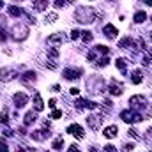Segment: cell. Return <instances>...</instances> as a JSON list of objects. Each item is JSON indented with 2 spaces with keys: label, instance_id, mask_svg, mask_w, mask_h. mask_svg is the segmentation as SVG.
I'll return each instance as SVG.
<instances>
[{
  "label": "cell",
  "instance_id": "obj_1",
  "mask_svg": "<svg viewBox=\"0 0 152 152\" xmlns=\"http://www.w3.org/2000/svg\"><path fill=\"white\" fill-rule=\"evenodd\" d=\"M75 18H76L78 23L87 25V23H92V21L96 20V12H94L92 7H85V5H81V7H76Z\"/></svg>",
  "mask_w": 152,
  "mask_h": 152
},
{
  "label": "cell",
  "instance_id": "obj_2",
  "mask_svg": "<svg viewBox=\"0 0 152 152\" xmlns=\"http://www.w3.org/2000/svg\"><path fill=\"white\" fill-rule=\"evenodd\" d=\"M120 118L127 124H138L143 120V115L140 112H134V110H124V112H120Z\"/></svg>",
  "mask_w": 152,
  "mask_h": 152
},
{
  "label": "cell",
  "instance_id": "obj_3",
  "mask_svg": "<svg viewBox=\"0 0 152 152\" xmlns=\"http://www.w3.org/2000/svg\"><path fill=\"white\" fill-rule=\"evenodd\" d=\"M27 36H28V27L23 23H16L11 30V37L14 41H23V39H27Z\"/></svg>",
  "mask_w": 152,
  "mask_h": 152
},
{
  "label": "cell",
  "instance_id": "obj_4",
  "mask_svg": "<svg viewBox=\"0 0 152 152\" xmlns=\"http://www.w3.org/2000/svg\"><path fill=\"white\" fill-rule=\"evenodd\" d=\"M129 104H131V110H134V112L145 110V108L149 106V104H147L145 96H133V97L129 99Z\"/></svg>",
  "mask_w": 152,
  "mask_h": 152
},
{
  "label": "cell",
  "instance_id": "obj_5",
  "mask_svg": "<svg viewBox=\"0 0 152 152\" xmlns=\"http://www.w3.org/2000/svg\"><path fill=\"white\" fill-rule=\"evenodd\" d=\"M75 106H76V110L80 112V110H96L99 104L97 103H94V101H88V99H76L75 101Z\"/></svg>",
  "mask_w": 152,
  "mask_h": 152
},
{
  "label": "cell",
  "instance_id": "obj_6",
  "mask_svg": "<svg viewBox=\"0 0 152 152\" xmlns=\"http://www.w3.org/2000/svg\"><path fill=\"white\" fill-rule=\"evenodd\" d=\"M18 76V71L12 67H2L0 69V81H11Z\"/></svg>",
  "mask_w": 152,
  "mask_h": 152
},
{
  "label": "cell",
  "instance_id": "obj_7",
  "mask_svg": "<svg viewBox=\"0 0 152 152\" xmlns=\"http://www.w3.org/2000/svg\"><path fill=\"white\" fill-rule=\"evenodd\" d=\"M87 124H88L90 129L97 131V129L101 127V124H103V115H90V117L87 118Z\"/></svg>",
  "mask_w": 152,
  "mask_h": 152
},
{
  "label": "cell",
  "instance_id": "obj_8",
  "mask_svg": "<svg viewBox=\"0 0 152 152\" xmlns=\"http://www.w3.org/2000/svg\"><path fill=\"white\" fill-rule=\"evenodd\" d=\"M12 101H14V106H16V108H23V106L28 103V96L23 94V92H18V94H14Z\"/></svg>",
  "mask_w": 152,
  "mask_h": 152
},
{
  "label": "cell",
  "instance_id": "obj_9",
  "mask_svg": "<svg viewBox=\"0 0 152 152\" xmlns=\"http://www.w3.org/2000/svg\"><path fill=\"white\" fill-rule=\"evenodd\" d=\"M108 90H110V94H112V96H120V94L124 92V85H122V83H118L117 80H112V81H110V85H108Z\"/></svg>",
  "mask_w": 152,
  "mask_h": 152
},
{
  "label": "cell",
  "instance_id": "obj_10",
  "mask_svg": "<svg viewBox=\"0 0 152 152\" xmlns=\"http://www.w3.org/2000/svg\"><path fill=\"white\" fill-rule=\"evenodd\" d=\"M81 75H83L81 69H71V67H67V69L62 71V76H64L66 80H78Z\"/></svg>",
  "mask_w": 152,
  "mask_h": 152
},
{
  "label": "cell",
  "instance_id": "obj_11",
  "mask_svg": "<svg viewBox=\"0 0 152 152\" xmlns=\"http://www.w3.org/2000/svg\"><path fill=\"white\" fill-rule=\"evenodd\" d=\"M67 133H69V134H73V136H76L78 140H81V138L85 136V133H83V127H81L80 124H71V126L67 127Z\"/></svg>",
  "mask_w": 152,
  "mask_h": 152
},
{
  "label": "cell",
  "instance_id": "obj_12",
  "mask_svg": "<svg viewBox=\"0 0 152 152\" xmlns=\"http://www.w3.org/2000/svg\"><path fill=\"white\" fill-rule=\"evenodd\" d=\"M30 136H32L36 142H42V140L50 138V136H51V133H50V127H48V129H39V131H34Z\"/></svg>",
  "mask_w": 152,
  "mask_h": 152
},
{
  "label": "cell",
  "instance_id": "obj_13",
  "mask_svg": "<svg viewBox=\"0 0 152 152\" xmlns=\"http://www.w3.org/2000/svg\"><path fill=\"white\" fill-rule=\"evenodd\" d=\"M66 39L67 37L62 32H55V34H51L48 37V44H62V42H66Z\"/></svg>",
  "mask_w": 152,
  "mask_h": 152
},
{
  "label": "cell",
  "instance_id": "obj_14",
  "mask_svg": "<svg viewBox=\"0 0 152 152\" xmlns=\"http://www.w3.org/2000/svg\"><path fill=\"white\" fill-rule=\"evenodd\" d=\"M20 80H21V83L30 85V83H34V81L37 80V75H36L34 71H27V73H23V75L20 76Z\"/></svg>",
  "mask_w": 152,
  "mask_h": 152
},
{
  "label": "cell",
  "instance_id": "obj_15",
  "mask_svg": "<svg viewBox=\"0 0 152 152\" xmlns=\"http://www.w3.org/2000/svg\"><path fill=\"white\" fill-rule=\"evenodd\" d=\"M7 12H9V16H14V18H20V16L25 14V11L21 7H18V5H9L7 7Z\"/></svg>",
  "mask_w": 152,
  "mask_h": 152
},
{
  "label": "cell",
  "instance_id": "obj_16",
  "mask_svg": "<svg viewBox=\"0 0 152 152\" xmlns=\"http://www.w3.org/2000/svg\"><path fill=\"white\" fill-rule=\"evenodd\" d=\"M117 34H118V30L115 28L112 23H108V25H104V36L108 39H115L117 37Z\"/></svg>",
  "mask_w": 152,
  "mask_h": 152
},
{
  "label": "cell",
  "instance_id": "obj_17",
  "mask_svg": "<svg viewBox=\"0 0 152 152\" xmlns=\"http://www.w3.org/2000/svg\"><path fill=\"white\" fill-rule=\"evenodd\" d=\"M34 108H36V112H42V110H44V103H42V99H41V94H39V92L34 94Z\"/></svg>",
  "mask_w": 152,
  "mask_h": 152
},
{
  "label": "cell",
  "instance_id": "obj_18",
  "mask_svg": "<svg viewBox=\"0 0 152 152\" xmlns=\"http://www.w3.org/2000/svg\"><path fill=\"white\" fill-rule=\"evenodd\" d=\"M115 66H117V69H118L122 75L127 73V60H126V58H117V60H115Z\"/></svg>",
  "mask_w": 152,
  "mask_h": 152
},
{
  "label": "cell",
  "instance_id": "obj_19",
  "mask_svg": "<svg viewBox=\"0 0 152 152\" xmlns=\"http://www.w3.org/2000/svg\"><path fill=\"white\" fill-rule=\"evenodd\" d=\"M5 25H7V20L5 16H0V42H4L7 34H5Z\"/></svg>",
  "mask_w": 152,
  "mask_h": 152
},
{
  "label": "cell",
  "instance_id": "obj_20",
  "mask_svg": "<svg viewBox=\"0 0 152 152\" xmlns=\"http://www.w3.org/2000/svg\"><path fill=\"white\" fill-rule=\"evenodd\" d=\"M117 131H118V129H117V126H108V127H104V133H103V134H104L106 138H110V140H112V138L117 136Z\"/></svg>",
  "mask_w": 152,
  "mask_h": 152
},
{
  "label": "cell",
  "instance_id": "obj_21",
  "mask_svg": "<svg viewBox=\"0 0 152 152\" xmlns=\"http://www.w3.org/2000/svg\"><path fill=\"white\" fill-rule=\"evenodd\" d=\"M36 120H37V115L34 113V112H28V113H25V117H23L25 126H30V124H34Z\"/></svg>",
  "mask_w": 152,
  "mask_h": 152
},
{
  "label": "cell",
  "instance_id": "obj_22",
  "mask_svg": "<svg viewBox=\"0 0 152 152\" xmlns=\"http://www.w3.org/2000/svg\"><path fill=\"white\" fill-rule=\"evenodd\" d=\"M108 62H110V60H108V57H106V55H103V57H97V58L94 60V64H96L97 67H106V66H108Z\"/></svg>",
  "mask_w": 152,
  "mask_h": 152
},
{
  "label": "cell",
  "instance_id": "obj_23",
  "mask_svg": "<svg viewBox=\"0 0 152 152\" xmlns=\"http://www.w3.org/2000/svg\"><path fill=\"white\" fill-rule=\"evenodd\" d=\"M48 7V0H34V9L36 11H44Z\"/></svg>",
  "mask_w": 152,
  "mask_h": 152
},
{
  "label": "cell",
  "instance_id": "obj_24",
  "mask_svg": "<svg viewBox=\"0 0 152 152\" xmlns=\"http://www.w3.org/2000/svg\"><path fill=\"white\" fill-rule=\"evenodd\" d=\"M142 80H143V75H142V71H133V75H131V81H133L134 85L142 83Z\"/></svg>",
  "mask_w": 152,
  "mask_h": 152
},
{
  "label": "cell",
  "instance_id": "obj_25",
  "mask_svg": "<svg viewBox=\"0 0 152 152\" xmlns=\"http://www.w3.org/2000/svg\"><path fill=\"white\" fill-rule=\"evenodd\" d=\"M51 147H53L55 151H60V149L64 147V138H62V136H57V138L53 140V143H51Z\"/></svg>",
  "mask_w": 152,
  "mask_h": 152
},
{
  "label": "cell",
  "instance_id": "obj_26",
  "mask_svg": "<svg viewBox=\"0 0 152 152\" xmlns=\"http://www.w3.org/2000/svg\"><path fill=\"white\" fill-rule=\"evenodd\" d=\"M145 20H147V14H145L143 11H138V12L134 14V21H136V23H143Z\"/></svg>",
  "mask_w": 152,
  "mask_h": 152
},
{
  "label": "cell",
  "instance_id": "obj_27",
  "mask_svg": "<svg viewBox=\"0 0 152 152\" xmlns=\"http://www.w3.org/2000/svg\"><path fill=\"white\" fill-rule=\"evenodd\" d=\"M127 46H133V39L131 37H124L118 42V48H127Z\"/></svg>",
  "mask_w": 152,
  "mask_h": 152
},
{
  "label": "cell",
  "instance_id": "obj_28",
  "mask_svg": "<svg viewBox=\"0 0 152 152\" xmlns=\"http://www.w3.org/2000/svg\"><path fill=\"white\" fill-rule=\"evenodd\" d=\"M94 50H96L97 53H103V55H108V53H110V48H108V46H103V44H97Z\"/></svg>",
  "mask_w": 152,
  "mask_h": 152
},
{
  "label": "cell",
  "instance_id": "obj_29",
  "mask_svg": "<svg viewBox=\"0 0 152 152\" xmlns=\"http://www.w3.org/2000/svg\"><path fill=\"white\" fill-rule=\"evenodd\" d=\"M48 58L57 60V58H58V50H57V48H50V50H48Z\"/></svg>",
  "mask_w": 152,
  "mask_h": 152
},
{
  "label": "cell",
  "instance_id": "obj_30",
  "mask_svg": "<svg viewBox=\"0 0 152 152\" xmlns=\"http://www.w3.org/2000/svg\"><path fill=\"white\" fill-rule=\"evenodd\" d=\"M9 122V113H7V110H2V113H0V124H7Z\"/></svg>",
  "mask_w": 152,
  "mask_h": 152
},
{
  "label": "cell",
  "instance_id": "obj_31",
  "mask_svg": "<svg viewBox=\"0 0 152 152\" xmlns=\"http://www.w3.org/2000/svg\"><path fill=\"white\" fill-rule=\"evenodd\" d=\"M46 67H48V69H51V71H55V69L58 67V64H57V60H51V58H48V62H46Z\"/></svg>",
  "mask_w": 152,
  "mask_h": 152
},
{
  "label": "cell",
  "instance_id": "obj_32",
  "mask_svg": "<svg viewBox=\"0 0 152 152\" xmlns=\"http://www.w3.org/2000/svg\"><path fill=\"white\" fill-rule=\"evenodd\" d=\"M81 39H83V42H90V41H92V34H90L88 30H83V32H81Z\"/></svg>",
  "mask_w": 152,
  "mask_h": 152
},
{
  "label": "cell",
  "instance_id": "obj_33",
  "mask_svg": "<svg viewBox=\"0 0 152 152\" xmlns=\"http://www.w3.org/2000/svg\"><path fill=\"white\" fill-rule=\"evenodd\" d=\"M57 18H58V16H57V12H50V14L46 16V23H55V21H57Z\"/></svg>",
  "mask_w": 152,
  "mask_h": 152
},
{
  "label": "cell",
  "instance_id": "obj_34",
  "mask_svg": "<svg viewBox=\"0 0 152 152\" xmlns=\"http://www.w3.org/2000/svg\"><path fill=\"white\" fill-rule=\"evenodd\" d=\"M14 152H36V149H32V147H25V145H21V147H18Z\"/></svg>",
  "mask_w": 152,
  "mask_h": 152
},
{
  "label": "cell",
  "instance_id": "obj_35",
  "mask_svg": "<svg viewBox=\"0 0 152 152\" xmlns=\"http://www.w3.org/2000/svg\"><path fill=\"white\" fill-rule=\"evenodd\" d=\"M127 134H129L131 138H134V140H140V134H138V131H136V129H129V131H127Z\"/></svg>",
  "mask_w": 152,
  "mask_h": 152
},
{
  "label": "cell",
  "instance_id": "obj_36",
  "mask_svg": "<svg viewBox=\"0 0 152 152\" xmlns=\"http://www.w3.org/2000/svg\"><path fill=\"white\" fill-rule=\"evenodd\" d=\"M112 106H113V104H112V101H110V99H104L103 108H106V112H110V110H112Z\"/></svg>",
  "mask_w": 152,
  "mask_h": 152
},
{
  "label": "cell",
  "instance_id": "obj_37",
  "mask_svg": "<svg viewBox=\"0 0 152 152\" xmlns=\"http://www.w3.org/2000/svg\"><path fill=\"white\" fill-rule=\"evenodd\" d=\"M81 37V32H80V30H73V32H71V39H73V41H76V39H80Z\"/></svg>",
  "mask_w": 152,
  "mask_h": 152
},
{
  "label": "cell",
  "instance_id": "obj_38",
  "mask_svg": "<svg viewBox=\"0 0 152 152\" xmlns=\"http://www.w3.org/2000/svg\"><path fill=\"white\" fill-rule=\"evenodd\" d=\"M0 152H9V147L4 140H0Z\"/></svg>",
  "mask_w": 152,
  "mask_h": 152
},
{
  "label": "cell",
  "instance_id": "obj_39",
  "mask_svg": "<svg viewBox=\"0 0 152 152\" xmlns=\"http://www.w3.org/2000/svg\"><path fill=\"white\" fill-rule=\"evenodd\" d=\"M67 2L69 0H55V7H64V5H67Z\"/></svg>",
  "mask_w": 152,
  "mask_h": 152
},
{
  "label": "cell",
  "instance_id": "obj_40",
  "mask_svg": "<svg viewBox=\"0 0 152 152\" xmlns=\"http://www.w3.org/2000/svg\"><path fill=\"white\" fill-rule=\"evenodd\" d=\"M151 60H152V57L149 55V53H145V57H143V62H142V64H143V66H149V64H151Z\"/></svg>",
  "mask_w": 152,
  "mask_h": 152
},
{
  "label": "cell",
  "instance_id": "obj_41",
  "mask_svg": "<svg viewBox=\"0 0 152 152\" xmlns=\"http://www.w3.org/2000/svg\"><path fill=\"white\" fill-rule=\"evenodd\" d=\"M60 117H62V112L60 110H53L51 112V118H60Z\"/></svg>",
  "mask_w": 152,
  "mask_h": 152
},
{
  "label": "cell",
  "instance_id": "obj_42",
  "mask_svg": "<svg viewBox=\"0 0 152 152\" xmlns=\"http://www.w3.org/2000/svg\"><path fill=\"white\" fill-rule=\"evenodd\" d=\"M104 152H117L115 145H104Z\"/></svg>",
  "mask_w": 152,
  "mask_h": 152
},
{
  "label": "cell",
  "instance_id": "obj_43",
  "mask_svg": "<svg viewBox=\"0 0 152 152\" xmlns=\"http://www.w3.org/2000/svg\"><path fill=\"white\" fill-rule=\"evenodd\" d=\"M69 94H71V96H78V94H80V90H78L76 87H71V88H69Z\"/></svg>",
  "mask_w": 152,
  "mask_h": 152
},
{
  "label": "cell",
  "instance_id": "obj_44",
  "mask_svg": "<svg viewBox=\"0 0 152 152\" xmlns=\"http://www.w3.org/2000/svg\"><path fill=\"white\" fill-rule=\"evenodd\" d=\"M124 149H126V151H133V149H134V143H126Z\"/></svg>",
  "mask_w": 152,
  "mask_h": 152
},
{
  "label": "cell",
  "instance_id": "obj_45",
  "mask_svg": "<svg viewBox=\"0 0 152 152\" xmlns=\"http://www.w3.org/2000/svg\"><path fill=\"white\" fill-rule=\"evenodd\" d=\"M69 152H80V149H78V145H71V147H69Z\"/></svg>",
  "mask_w": 152,
  "mask_h": 152
},
{
  "label": "cell",
  "instance_id": "obj_46",
  "mask_svg": "<svg viewBox=\"0 0 152 152\" xmlns=\"http://www.w3.org/2000/svg\"><path fill=\"white\" fill-rule=\"evenodd\" d=\"M55 104H57V101H55V99H50V103H48V106H50V108H55Z\"/></svg>",
  "mask_w": 152,
  "mask_h": 152
},
{
  "label": "cell",
  "instance_id": "obj_47",
  "mask_svg": "<svg viewBox=\"0 0 152 152\" xmlns=\"http://www.w3.org/2000/svg\"><path fill=\"white\" fill-rule=\"evenodd\" d=\"M2 134H4V136H12V131H11V129H5Z\"/></svg>",
  "mask_w": 152,
  "mask_h": 152
},
{
  "label": "cell",
  "instance_id": "obj_48",
  "mask_svg": "<svg viewBox=\"0 0 152 152\" xmlns=\"http://www.w3.org/2000/svg\"><path fill=\"white\" fill-rule=\"evenodd\" d=\"M51 90H53V92H58V90H60V85H53Z\"/></svg>",
  "mask_w": 152,
  "mask_h": 152
},
{
  "label": "cell",
  "instance_id": "obj_49",
  "mask_svg": "<svg viewBox=\"0 0 152 152\" xmlns=\"http://www.w3.org/2000/svg\"><path fill=\"white\" fill-rule=\"evenodd\" d=\"M88 152H99V151H97V147H90V149H88Z\"/></svg>",
  "mask_w": 152,
  "mask_h": 152
},
{
  "label": "cell",
  "instance_id": "obj_50",
  "mask_svg": "<svg viewBox=\"0 0 152 152\" xmlns=\"http://www.w3.org/2000/svg\"><path fill=\"white\" fill-rule=\"evenodd\" d=\"M147 136H152V127H149V131H147Z\"/></svg>",
  "mask_w": 152,
  "mask_h": 152
},
{
  "label": "cell",
  "instance_id": "obj_51",
  "mask_svg": "<svg viewBox=\"0 0 152 152\" xmlns=\"http://www.w3.org/2000/svg\"><path fill=\"white\" fill-rule=\"evenodd\" d=\"M147 2V5H152V0H145Z\"/></svg>",
  "mask_w": 152,
  "mask_h": 152
},
{
  "label": "cell",
  "instance_id": "obj_52",
  "mask_svg": "<svg viewBox=\"0 0 152 152\" xmlns=\"http://www.w3.org/2000/svg\"><path fill=\"white\" fill-rule=\"evenodd\" d=\"M2 5H4V2H2V0H0V9H2Z\"/></svg>",
  "mask_w": 152,
  "mask_h": 152
},
{
  "label": "cell",
  "instance_id": "obj_53",
  "mask_svg": "<svg viewBox=\"0 0 152 152\" xmlns=\"http://www.w3.org/2000/svg\"><path fill=\"white\" fill-rule=\"evenodd\" d=\"M151 39H152V32H151Z\"/></svg>",
  "mask_w": 152,
  "mask_h": 152
},
{
  "label": "cell",
  "instance_id": "obj_54",
  "mask_svg": "<svg viewBox=\"0 0 152 152\" xmlns=\"http://www.w3.org/2000/svg\"><path fill=\"white\" fill-rule=\"evenodd\" d=\"M110 2H115V0H110Z\"/></svg>",
  "mask_w": 152,
  "mask_h": 152
},
{
  "label": "cell",
  "instance_id": "obj_55",
  "mask_svg": "<svg viewBox=\"0 0 152 152\" xmlns=\"http://www.w3.org/2000/svg\"><path fill=\"white\" fill-rule=\"evenodd\" d=\"M44 152H48V151H44Z\"/></svg>",
  "mask_w": 152,
  "mask_h": 152
},
{
  "label": "cell",
  "instance_id": "obj_56",
  "mask_svg": "<svg viewBox=\"0 0 152 152\" xmlns=\"http://www.w3.org/2000/svg\"><path fill=\"white\" fill-rule=\"evenodd\" d=\"M16 2H18V0H16Z\"/></svg>",
  "mask_w": 152,
  "mask_h": 152
},
{
  "label": "cell",
  "instance_id": "obj_57",
  "mask_svg": "<svg viewBox=\"0 0 152 152\" xmlns=\"http://www.w3.org/2000/svg\"><path fill=\"white\" fill-rule=\"evenodd\" d=\"M151 20H152V18H151Z\"/></svg>",
  "mask_w": 152,
  "mask_h": 152
}]
</instances>
